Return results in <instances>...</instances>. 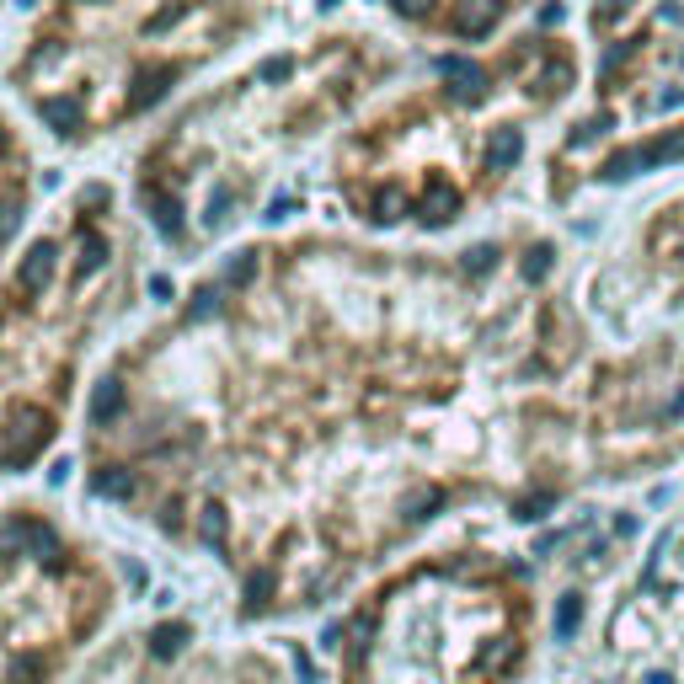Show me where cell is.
<instances>
[{
    "mask_svg": "<svg viewBox=\"0 0 684 684\" xmlns=\"http://www.w3.org/2000/svg\"><path fill=\"white\" fill-rule=\"evenodd\" d=\"M636 43H642V38H620V43H610V49H604V59H599V75H615V70L636 54Z\"/></svg>",
    "mask_w": 684,
    "mask_h": 684,
    "instance_id": "obj_21",
    "label": "cell"
},
{
    "mask_svg": "<svg viewBox=\"0 0 684 684\" xmlns=\"http://www.w3.org/2000/svg\"><path fill=\"white\" fill-rule=\"evenodd\" d=\"M91 492L107 497V503H129V497L139 492V476L129 471V465H97V471H91Z\"/></svg>",
    "mask_w": 684,
    "mask_h": 684,
    "instance_id": "obj_6",
    "label": "cell"
},
{
    "mask_svg": "<svg viewBox=\"0 0 684 684\" xmlns=\"http://www.w3.org/2000/svg\"><path fill=\"white\" fill-rule=\"evenodd\" d=\"M257 252H230L225 257V268H220V289H246V284H257Z\"/></svg>",
    "mask_w": 684,
    "mask_h": 684,
    "instance_id": "obj_12",
    "label": "cell"
},
{
    "mask_svg": "<svg viewBox=\"0 0 684 684\" xmlns=\"http://www.w3.org/2000/svg\"><path fill=\"white\" fill-rule=\"evenodd\" d=\"M567 81H572V70L567 65H551L546 81H540V91H567Z\"/></svg>",
    "mask_w": 684,
    "mask_h": 684,
    "instance_id": "obj_28",
    "label": "cell"
},
{
    "mask_svg": "<svg viewBox=\"0 0 684 684\" xmlns=\"http://www.w3.org/2000/svg\"><path fill=\"white\" fill-rule=\"evenodd\" d=\"M225 310V289L220 284H204V289H193V300H188V310H182V321L188 326H204V321H214Z\"/></svg>",
    "mask_w": 684,
    "mask_h": 684,
    "instance_id": "obj_11",
    "label": "cell"
},
{
    "mask_svg": "<svg viewBox=\"0 0 684 684\" xmlns=\"http://www.w3.org/2000/svg\"><path fill=\"white\" fill-rule=\"evenodd\" d=\"M503 6L508 0H460V11H455V27L465 38H481V33H492L497 17H503Z\"/></svg>",
    "mask_w": 684,
    "mask_h": 684,
    "instance_id": "obj_7",
    "label": "cell"
},
{
    "mask_svg": "<svg viewBox=\"0 0 684 684\" xmlns=\"http://www.w3.org/2000/svg\"><path fill=\"white\" fill-rule=\"evenodd\" d=\"M679 97H684L679 86H663V91H652L642 107H647V113H668V107H679Z\"/></svg>",
    "mask_w": 684,
    "mask_h": 684,
    "instance_id": "obj_24",
    "label": "cell"
},
{
    "mask_svg": "<svg viewBox=\"0 0 684 684\" xmlns=\"http://www.w3.org/2000/svg\"><path fill=\"white\" fill-rule=\"evenodd\" d=\"M289 75H294V59L289 54H273V59H262V65H257V81L262 86H278V81H289Z\"/></svg>",
    "mask_w": 684,
    "mask_h": 684,
    "instance_id": "obj_19",
    "label": "cell"
},
{
    "mask_svg": "<svg viewBox=\"0 0 684 684\" xmlns=\"http://www.w3.org/2000/svg\"><path fill=\"white\" fill-rule=\"evenodd\" d=\"M524 155V134L519 129H492V139H487V171H508L513 161Z\"/></svg>",
    "mask_w": 684,
    "mask_h": 684,
    "instance_id": "obj_8",
    "label": "cell"
},
{
    "mask_svg": "<svg viewBox=\"0 0 684 684\" xmlns=\"http://www.w3.org/2000/svg\"><path fill=\"white\" fill-rule=\"evenodd\" d=\"M460 214V188H449V182H433L428 198H423V220L428 225H449Z\"/></svg>",
    "mask_w": 684,
    "mask_h": 684,
    "instance_id": "obj_9",
    "label": "cell"
},
{
    "mask_svg": "<svg viewBox=\"0 0 684 684\" xmlns=\"http://www.w3.org/2000/svg\"><path fill=\"white\" fill-rule=\"evenodd\" d=\"M508 652H513V642H497V647H487V652H481V668H497V663L508 658Z\"/></svg>",
    "mask_w": 684,
    "mask_h": 684,
    "instance_id": "obj_31",
    "label": "cell"
},
{
    "mask_svg": "<svg viewBox=\"0 0 684 684\" xmlns=\"http://www.w3.org/2000/svg\"><path fill=\"white\" fill-rule=\"evenodd\" d=\"M631 0H594V22H610L615 11H626Z\"/></svg>",
    "mask_w": 684,
    "mask_h": 684,
    "instance_id": "obj_30",
    "label": "cell"
},
{
    "mask_svg": "<svg viewBox=\"0 0 684 684\" xmlns=\"http://www.w3.org/2000/svg\"><path fill=\"white\" fill-rule=\"evenodd\" d=\"M369 642H375V620H369V615H359V620H353V652H359V658H364V652H369Z\"/></svg>",
    "mask_w": 684,
    "mask_h": 684,
    "instance_id": "obj_27",
    "label": "cell"
},
{
    "mask_svg": "<svg viewBox=\"0 0 684 684\" xmlns=\"http://www.w3.org/2000/svg\"><path fill=\"white\" fill-rule=\"evenodd\" d=\"M401 214H407V193H401V188H385V193L375 198V220L391 225V220H401Z\"/></svg>",
    "mask_w": 684,
    "mask_h": 684,
    "instance_id": "obj_20",
    "label": "cell"
},
{
    "mask_svg": "<svg viewBox=\"0 0 684 684\" xmlns=\"http://www.w3.org/2000/svg\"><path fill=\"white\" fill-rule=\"evenodd\" d=\"M0 6H6V0H0Z\"/></svg>",
    "mask_w": 684,
    "mask_h": 684,
    "instance_id": "obj_33",
    "label": "cell"
},
{
    "mask_svg": "<svg viewBox=\"0 0 684 684\" xmlns=\"http://www.w3.org/2000/svg\"><path fill=\"white\" fill-rule=\"evenodd\" d=\"M209 22V0H43L6 86L54 145H91L177 91Z\"/></svg>",
    "mask_w": 684,
    "mask_h": 684,
    "instance_id": "obj_1",
    "label": "cell"
},
{
    "mask_svg": "<svg viewBox=\"0 0 684 684\" xmlns=\"http://www.w3.org/2000/svg\"><path fill=\"white\" fill-rule=\"evenodd\" d=\"M198 535H204L214 551H225V540H230V513H225V503H204V508H198Z\"/></svg>",
    "mask_w": 684,
    "mask_h": 684,
    "instance_id": "obj_13",
    "label": "cell"
},
{
    "mask_svg": "<svg viewBox=\"0 0 684 684\" xmlns=\"http://www.w3.org/2000/svg\"><path fill=\"white\" fill-rule=\"evenodd\" d=\"M439 70L449 75V97L455 102H481L487 97V70H476V65H465V59H439Z\"/></svg>",
    "mask_w": 684,
    "mask_h": 684,
    "instance_id": "obj_5",
    "label": "cell"
},
{
    "mask_svg": "<svg viewBox=\"0 0 684 684\" xmlns=\"http://www.w3.org/2000/svg\"><path fill=\"white\" fill-rule=\"evenodd\" d=\"M188 636H193V631L182 626V620H166V626H155V631H150V652L166 663V658H177V652L188 647Z\"/></svg>",
    "mask_w": 684,
    "mask_h": 684,
    "instance_id": "obj_14",
    "label": "cell"
},
{
    "mask_svg": "<svg viewBox=\"0 0 684 684\" xmlns=\"http://www.w3.org/2000/svg\"><path fill=\"white\" fill-rule=\"evenodd\" d=\"M546 273H551V246H530V252H524V278L540 284Z\"/></svg>",
    "mask_w": 684,
    "mask_h": 684,
    "instance_id": "obj_23",
    "label": "cell"
},
{
    "mask_svg": "<svg viewBox=\"0 0 684 684\" xmlns=\"http://www.w3.org/2000/svg\"><path fill=\"white\" fill-rule=\"evenodd\" d=\"M583 626V594H562L556 599V642H572Z\"/></svg>",
    "mask_w": 684,
    "mask_h": 684,
    "instance_id": "obj_16",
    "label": "cell"
},
{
    "mask_svg": "<svg viewBox=\"0 0 684 684\" xmlns=\"http://www.w3.org/2000/svg\"><path fill=\"white\" fill-rule=\"evenodd\" d=\"M113 214H118V193L107 182H81L59 204L54 225L38 230L11 257V273L0 284V433H6L22 401V359L38 348V337L49 326L81 316L113 273L118 262Z\"/></svg>",
    "mask_w": 684,
    "mask_h": 684,
    "instance_id": "obj_2",
    "label": "cell"
},
{
    "mask_svg": "<svg viewBox=\"0 0 684 684\" xmlns=\"http://www.w3.org/2000/svg\"><path fill=\"white\" fill-rule=\"evenodd\" d=\"M642 150V166H668L684 155V129H668L663 139H652V145H636Z\"/></svg>",
    "mask_w": 684,
    "mask_h": 684,
    "instance_id": "obj_15",
    "label": "cell"
},
{
    "mask_svg": "<svg viewBox=\"0 0 684 684\" xmlns=\"http://www.w3.org/2000/svg\"><path fill=\"white\" fill-rule=\"evenodd\" d=\"M268 599H273V567H262V572L246 578V615L268 610Z\"/></svg>",
    "mask_w": 684,
    "mask_h": 684,
    "instance_id": "obj_17",
    "label": "cell"
},
{
    "mask_svg": "<svg viewBox=\"0 0 684 684\" xmlns=\"http://www.w3.org/2000/svg\"><path fill=\"white\" fill-rule=\"evenodd\" d=\"M123 407H129V391H123V380L118 375H102L97 385H91V407H86V417H91V428H113L118 417H123Z\"/></svg>",
    "mask_w": 684,
    "mask_h": 684,
    "instance_id": "obj_4",
    "label": "cell"
},
{
    "mask_svg": "<svg viewBox=\"0 0 684 684\" xmlns=\"http://www.w3.org/2000/svg\"><path fill=\"white\" fill-rule=\"evenodd\" d=\"M551 508H556V492H530V497H519V503H513V519L535 524V519H546Z\"/></svg>",
    "mask_w": 684,
    "mask_h": 684,
    "instance_id": "obj_18",
    "label": "cell"
},
{
    "mask_svg": "<svg viewBox=\"0 0 684 684\" xmlns=\"http://www.w3.org/2000/svg\"><path fill=\"white\" fill-rule=\"evenodd\" d=\"M497 262V246H476V252H465V273H492Z\"/></svg>",
    "mask_w": 684,
    "mask_h": 684,
    "instance_id": "obj_25",
    "label": "cell"
},
{
    "mask_svg": "<svg viewBox=\"0 0 684 684\" xmlns=\"http://www.w3.org/2000/svg\"><path fill=\"white\" fill-rule=\"evenodd\" d=\"M636 166H642V150H620L615 161L604 166V182H626V177H631Z\"/></svg>",
    "mask_w": 684,
    "mask_h": 684,
    "instance_id": "obj_22",
    "label": "cell"
},
{
    "mask_svg": "<svg viewBox=\"0 0 684 684\" xmlns=\"http://www.w3.org/2000/svg\"><path fill=\"white\" fill-rule=\"evenodd\" d=\"M604 129H610V118H604V113H599V118H588V123H578V134H572V145H594V139H599Z\"/></svg>",
    "mask_w": 684,
    "mask_h": 684,
    "instance_id": "obj_26",
    "label": "cell"
},
{
    "mask_svg": "<svg viewBox=\"0 0 684 684\" xmlns=\"http://www.w3.org/2000/svg\"><path fill=\"white\" fill-rule=\"evenodd\" d=\"M33 193H38L33 145H27L17 113L0 102V257L17 246L27 214H33Z\"/></svg>",
    "mask_w": 684,
    "mask_h": 684,
    "instance_id": "obj_3",
    "label": "cell"
},
{
    "mask_svg": "<svg viewBox=\"0 0 684 684\" xmlns=\"http://www.w3.org/2000/svg\"><path fill=\"white\" fill-rule=\"evenodd\" d=\"M647 684H674V679H668V674H647Z\"/></svg>",
    "mask_w": 684,
    "mask_h": 684,
    "instance_id": "obj_32",
    "label": "cell"
},
{
    "mask_svg": "<svg viewBox=\"0 0 684 684\" xmlns=\"http://www.w3.org/2000/svg\"><path fill=\"white\" fill-rule=\"evenodd\" d=\"M391 6L401 11V17H428V11H433V0H391Z\"/></svg>",
    "mask_w": 684,
    "mask_h": 684,
    "instance_id": "obj_29",
    "label": "cell"
},
{
    "mask_svg": "<svg viewBox=\"0 0 684 684\" xmlns=\"http://www.w3.org/2000/svg\"><path fill=\"white\" fill-rule=\"evenodd\" d=\"M439 508H444V487H412L407 497H401V519H407V524H423Z\"/></svg>",
    "mask_w": 684,
    "mask_h": 684,
    "instance_id": "obj_10",
    "label": "cell"
}]
</instances>
